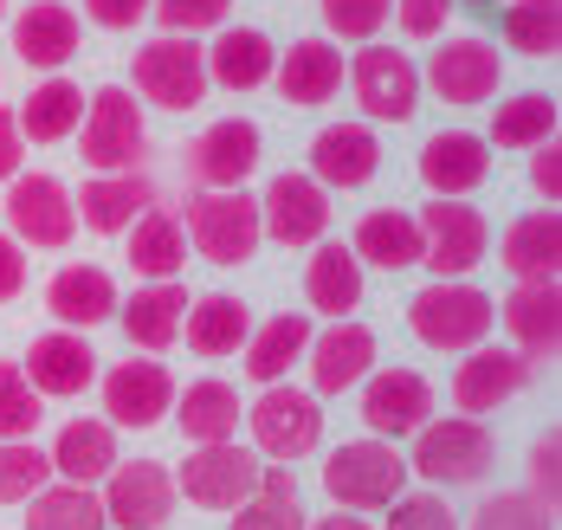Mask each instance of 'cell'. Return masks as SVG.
<instances>
[{
	"mask_svg": "<svg viewBox=\"0 0 562 530\" xmlns=\"http://www.w3.org/2000/svg\"><path fill=\"white\" fill-rule=\"evenodd\" d=\"M13 117H20V136L26 143H65L85 123V91L71 78H46V84H33V98Z\"/></svg>",
	"mask_w": 562,
	"mask_h": 530,
	"instance_id": "38",
	"label": "cell"
},
{
	"mask_svg": "<svg viewBox=\"0 0 562 530\" xmlns=\"http://www.w3.org/2000/svg\"><path fill=\"white\" fill-rule=\"evenodd\" d=\"M20 530H111L104 525V498L98 485H40L26 498V525Z\"/></svg>",
	"mask_w": 562,
	"mask_h": 530,
	"instance_id": "40",
	"label": "cell"
},
{
	"mask_svg": "<svg viewBox=\"0 0 562 530\" xmlns=\"http://www.w3.org/2000/svg\"><path fill=\"white\" fill-rule=\"evenodd\" d=\"M181 337L188 350L221 362V356H239V343L252 337V311L239 304L233 292H207V297H188V317H181Z\"/></svg>",
	"mask_w": 562,
	"mask_h": 530,
	"instance_id": "34",
	"label": "cell"
},
{
	"mask_svg": "<svg viewBox=\"0 0 562 530\" xmlns=\"http://www.w3.org/2000/svg\"><path fill=\"white\" fill-rule=\"evenodd\" d=\"M311 395L324 402V395H349L369 369H375V330L369 324H356V317H337L330 330H311Z\"/></svg>",
	"mask_w": 562,
	"mask_h": 530,
	"instance_id": "21",
	"label": "cell"
},
{
	"mask_svg": "<svg viewBox=\"0 0 562 530\" xmlns=\"http://www.w3.org/2000/svg\"><path fill=\"white\" fill-rule=\"evenodd\" d=\"M259 227L279 246H317V239L330 234V188H317L304 169L272 176L266 194H259Z\"/></svg>",
	"mask_w": 562,
	"mask_h": 530,
	"instance_id": "17",
	"label": "cell"
},
{
	"mask_svg": "<svg viewBox=\"0 0 562 530\" xmlns=\"http://www.w3.org/2000/svg\"><path fill=\"white\" fill-rule=\"evenodd\" d=\"M498 324L510 330V350L524 362H557L562 350V285L557 279H517L498 304Z\"/></svg>",
	"mask_w": 562,
	"mask_h": 530,
	"instance_id": "18",
	"label": "cell"
},
{
	"mask_svg": "<svg viewBox=\"0 0 562 530\" xmlns=\"http://www.w3.org/2000/svg\"><path fill=\"white\" fill-rule=\"evenodd\" d=\"M498 259H505L510 279H557L562 272V214H524L510 221L498 239Z\"/></svg>",
	"mask_w": 562,
	"mask_h": 530,
	"instance_id": "36",
	"label": "cell"
},
{
	"mask_svg": "<svg viewBox=\"0 0 562 530\" xmlns=\"http://www.w3.org/2000/svg\"><path fill=\"white\" fill-rule=\"evenodd\" d=\"M465 530H557V518H550L530 492H492V498L472 511Z\"/></svg>",
	"mask_w": 562,
	"mask_h": 530,
	"instance_id": "45",
	"label": "cell"
},
{
	"mask_svg": "<svg viewBox=\"0 0 562 530\" xmlns=\"http://www.w3.org/2000/svg\"><path fill=\"white\" fill-rule=\"evenodd\" d=\"M530 498L557 518L562 511V433H537V447H530Z\"/></svg>",
	"mask_w": 562,
	"mask_h": 530,
	"instance_id": "48",
	"label": "cell"
},
{
	"mask_svg": "<svg viewBox=\"0 0 562 530\" xmlns=\"http://www.w3.org/2000/svg\"><path fill=\"white\" fill-rule=\"evenodd\" d=\"M342 46L337 40H291L272 65V84H279L284 104H297V111H324L330 98L342 91Z\"/></svg>",
	"mask_w": 562,
	"mask_h": 530,
	"instance_id": "24",
	"label": "cell"
},
{
	"mask_svg": "<svg viewBox=\"0 0 562 530\" xmlns=\"http://www.w3.org/2000/svg\"><path fill=\"white\" fill-rule=\"evenodd\" d=\"M452 7H459V0H394L389 13L401 20V33H407V40H440V33H447V20H452Z\"/></svg>",
	"mask_w": 562,
	"mask_h": 530,
	"instance_id": "50",
	"label": "cell"
},
{
	"mask_svg": "<svg viewBox=\"0 0 562 530\" xmlns=\"http://www.w3.org/2000/svg\"><path fill=\"white\" fill-rule=\"evenodd\" d=\"M362 266H356V252L342 246V239H317L311 246V266H304V304L317 311V317H356V304H362Z\"/></svg>",
	"mask_w": 562,
	"mask_h": 530,
	"instance_id": "32",
	"label": "cell"
},
{
	"mask_svg": "<svg viewBox=\"0 0 562 530\" xmlns=\"http://www.w3.org/2000/svg\"><path fill=\"white\" fill-rule=\"evenodd\" d=\"M98 498L111 530H162L175 518V472L162 460H116Z\"/></svg>",
	"mask_w": 562,
	"mask_h": 530,
	"instance_id": "12",
	"label": "cell"
},
{
	"mask_svg": "<svg viewBox=\"0 0 562 530\" xmlns=\"http://www.w3.org/2000/svg\"><path fill=\"white\" fill-rule=\"evenodd\" d=\"M311 518L297 511V478L284 466H259V485L246 505H233V530H304Z\"/></svg>",
	"mask_w": 562,
	"mask_h": 530,
	"instance_id": "41",
	"label": "cell"
},
{
	"mask_svg": "<svg viewBox=\"0 0 562 530\" xmlns=\"http://www.w3.org/2000/svg\"><path fill=\"white\" fill-rule=\"evenodd\" d=\"M407 440H414V453H401L407 478H427V485H479L485 472L498 466V433L485 420H472V414L427 420Z\"/></svg>",
	"mask_w": 562,
	"mask_h": 530,
	"instance_id": "2",
	"label": "cell"
},
{
	"mask_svg": "<svg viewBox=\"0 0 562 530\" xmlns=\"http://www.w3.org/2000/svg\"><path fill=\"white\" fill-rule=\"evenodd\" d=\"M349 91L362 104V123H407L420 111V65L382 40H369L349 59Z\"/></svg>",
	"mask_w": 562,
	"mask_h": 530,
	"instance_id": "11",
	"label": "cell"
},
{
	"mask_svg": "<svg viewBox=\"0 0 562 530\" xmlns=\"http://www.w3.org/2000/svg\"><path fill=\"white\" fill-rule=\"evenodd\" d=\"M324 492L337 511H389L394 498L407 492V460L394 440H342L337 453L324 460Z\"/></svg>",
	"mask_w": 562,
	"mask_h": 530,
	"instance_id": "4",
	"label": "cell"
},
{
	"mask_svg": "<svg viewBox=\"0 0 562 530\" xmlns=\"http://www.w3.org/2000/svg\"><path fill=\"white\" fill-rule=\"evenodd\" d=\"M562 123V104L550 91H510L505 104L492 111V149H537V143H550Z\"/></svg>",
	"mask_w": 562,
	"mask_h": 530,
	"instance_id": "39",
	"label": "cell"
},
{
	"mask_svg": "<svg viewBox=\"0 0 562 530\" xmlns=\"http://www.w3.org/2000/svg\"><path fill=\"white\" fill-rule=\"evenodd\" d=\"M78 143H85V162L91 176H123L149 156V123H143V104L130 84H104L91 91L85 104V123H78Z\"/></svg>",
	"mask_w": 562,
	"mask_h": 530,
	"instance_id": "6",
	"label": "cell"
},
{
	"mask_svg": "<svg viewBox=\"0 0 562 530\" xmlns=\"http://www.w3.org/2000/svg\"><path fill=\"white\" fill-rule=\"evenodd\" d=\"M349 252H356L362 272H369V266H375V272H407V266H420V221H414L407 207H375V214L356 221Z\"/></svg>",
	"mask_w": 562,
	"mask_h": 530,
	"instance_id": "31",
	"label": "cell"
},
{
	"mask_svg": "<svg viewBox=\"0 0 562 530\" xmlns=\"http://www.w3.org/2000/svg\"><path fill=\"white\" fill-rule=\"evenodd\" d=\"M20 292H26V246L13 234H0V304H13Z\"/></svg>",
	"mask_w": 562,
	"mask_h": 530,
	"instance_id": "53",
	"label": "cell"
},
{
	"mask_svg": "<svg viewBox=\"0 0 562 530\" xmlns=\"http://www.w3.org/2000/svg\"><path fill=\"white\" fill-rule=\"evenodd\" d=\"M304 162H311L304 176L317 181V188L356 194V188H369L375 169H382V136H375V123H362V117L324 123V129L311 136V156H304Z\"/></svg>",
	"mask_w": 562,
	"mask_h": 530,
	"instance_id": "16",
	"label": "cell"
},
{
	"mask_svg": "<svg viewBox=\"0 0 562 530\" xmlns=\"http://www.w3.org/2000/svg\"><path fill=\"white\" fill-rule=\"evenodd\" d=\"M420 266L434 272V279H472L479 266H485V246H492V227H485V214L472 207V201H427L420 214Z\"/></svg>",
	"mask_w": 562,
	"mask_h": 530,
	"instance_id": "8",
	"label": "cell"
},
{
	"mask_svg": "<svg viewBox=\"0 0 562 530\" xmlns=\"http://www.w3.org/2000/svg\"><path fill=\"white\" fill-rule=\"evenodd\" d=\"M149 13L162 20V33L194 40V33H221L226 13H233V0H149Z\"/></svg>",
	"mask_w": 562,
	"mask_h": 530,
	"instance_id": "47",
	"label": "cell"
},
{
	"mask_svg": "<svg viewBox=\"0 0 562 530\" xmlns=\"http://www.w3.org/2000/svg\"><path fill=\"white\" fill-rule=\"evenodd\" d=\"M530 188H537V194H543L550 207L562 201V143H557V136L530 149Z\"/></svg>",
	"mask_w": 562,
	"mask_h": 530,
	"instance_id": "52",
	"label": "cell"
},
{
	"mask_svg": "<svg viewBox=\"0 0 562 530\" xmlns=\"http://www.w3.org/2000/svg\"><path fill=\"white\" fill-rule=\"evenodd\" d=\"M530 388V362L517 350H498V343H479V350L459 356V369H452V408L459 414H498L510 395H524Z\"/></svg>",
	"mask_w": 562,
	"mask_h": 530,
	"instance_id": "20",
	"label": "cell"
},
{
	"mask_svg": "<svg viewBox=\"0 0 562 530\" xmlns=\"http://www.w3.org/2000/svg\"><path fill=\"white\" fill-rule=\"evenodd\" d=\"M201 53H207V84L239 91V98L259 91V84H272V65H279V46H272L266 26H233V20H226Z\"/></svg>",
	"mask_w": 562,
	"mask_h": 530,
	"instance_id": "26",
	"label": "cell"
},
{
	"mask_svg": "<svg viewBox=\"0 0 562 530\" xmlns=\"http://www.w3.org/2000/svg\"><path fill=\"white\" fill-rule=\"evenodd\" d=\"M46 460H53V478H65V485H104V472L116 466V427L111 420H65Z\"/></svg>",
	"mask_w": 562,
	"mask_h": 530,
	"instance_id": "35",
	"label": "cell"
},
{
	"mask_svg": "<svg viewBox=\"0 0 562 530\" xmlns=\"http://www.w3.org/2000/svg\"><path fill=\"white\" fill-rule=\"evenodd\" d=\"M175 427L188 447H221V440H239V388L221 382V375H201L188 388H175Z\"/></svg>",
	"mask_w": 562,
	"mask_h": 530,
	"instance_id": "28",
	"label": "cell"
},
{
	"mask_svg": "<svg viewBox=\"0 0 562 530\" xmlns=\"http://www.w3.org/2000/svg\"><path fill=\"white\" fill-rule=\"evenodd\" d=\"M175 408V375L162 356H123L116 369H104V420L111 427H162Z\"/></svg>",
	"mask_w": 562,
	"mask_h": 530,
	"instance_id": "14",
	"label": "cell"
},
{
	"mask_svg": "<svg viewBox=\"0 0 562 530\" xmlns=\"http://www.w3.org/2000/svg\"><path fill=\"white\" fill-rule=\"evenodd\" d=\"M311 317H297V311H284V317H266L246 343H239V356H246V382H259V388H272V382H284L297 362H304V350H311Z\"/></svg>",
	"mask_w": 562,
	"mask_h": 530,
	"instance_id": "33",
	"label": "cell"
},
{
	"mask_svg": "<svg viewBox=\"0 0 562 530\" xmlns=\"http://www.w3.org/2000/svg\"><path fill=\"white\" fill-rule=\"evenodd\" d=\"M304 530H375L362 511H330V518H317V525H304Z\"/></svg>",
	"mask_w": 562,
	"mask_h": 530,
	"instance_id": "55",
	"label": "cell"
},
{
	"mask_svg": "<svg viewBox=\"0 0 562 530\" xmlns=\"http://www.w3.org/2000/svg\"><path fill=\"white\" fill-rule=\"evenodd\" d=\"M136 104H156V111H175V117H188V111H201V98H207V53H201V40H181V33H156L149 46H136Z\"/></svg>",
	"mask_w": 562,
	"mask_h": 530,
	"instance_id": "5",
	"label": "cell"
},
{
	"mask_svg": "<svg viewBox=\"0 0 562 530\" xmlns=\"http://www.w3.org/2000/svg\"><path fill=\"white\" fill-rule=\"evenodd\" d=\"M85 20L104 33H136L149 20V0H85Z\"/></svg>",
	"mask_w": 562,
	"mask_h": 530,
	"instance_id": "51",
	"label": "cell"
},
{
	"mask_svg": "<svg viewBox=\"0 0 562 530\" xmlns=\"http://www.w3.org/2000/svg\"><path fill=\"white\" fill-rule=\"evenodd\" d=\"M7 234L20 246H71L78 234V207H71V188L46 169H20L7 181Z\"/></svg>",
	"mask_w": 562,
	"mask_h": 530,
	"instance_id": "13",
	"label": "cell"
},
{
	"mask_svg": "<svg viewBox=\"0 0 562 530\" xmlns=\"http://www.w3.org/2000/svg\"><path fill=\"white\" fill-rule=\"evenodd\" d=\"M46 311L58 317V330H98L116 317V279L104 266H58L46 285Z\"/></svg>",
	"mask_w": 562,
	"mask_h": 530,
	"instance_id": "29",
	"label": "cell"
},
{
	"mask_svg": "<svg viewBox=\"0 0 562 530\" xmlns=\"http://www.w3.org/2000/svg\"><path fill=\"white\" fill-rule=\"evenodd\" d=\"M246 427H252V453H259V460L291 466V460L317 453V440H324V408H317L311 388L272 382V388L246 408Z\"/></svg>",
	"mask_w": 562,
	"mask_h": 530,
	"instance_id": "7",
	"label": "cell"
},
{
	"mask_svg": "<svg viewBox=\"0 0 562 530\" xmlns=\"http://www.w3.org/2000/svg\"><path fill=\"white\" fill-rule=\"evenodd\" d=\"M71 207H78V227H91V234H130V221L156 207V188H149L143 169L91 176L78 194H71Z\"/></svg>",
	"mask_w": 562,
	"mask_h": 530,
	"instance_id": "30",
	"label": "cell"
},
{
	"mask_svg": "<svg viewBox=\"0 0 562 530\" xmlns=\"http://www.w3.org/2000/svg\"><path fill=\"white\" fill-rule=\"evenodd\" d=\"M181 214H188L181 234H188V246H194L207 266H246V259L266 246L259 201H252L246 188H194Z\"/></svg>",
	"mask_w": 562,
	"mask_h": 530,
	"instance_id": "3",
	"label": "cell"
},
{
	"mask_svg": "<svg viewBox=\"0 0 562 530\" xmlns=\"http://www.w3.org/2000/svg\"><path fill=\"white\" fill-rule=\"evenodd\" d=\"M20 162H26V136H20V117H13V111H0V181L20 176Z\"/></svg>",
	"mask_w": 562,
	"mask_h": 530,
	"instance_id": "54",
	"label": "cell"
},
{
	"mask_svg": "<svg viewBox=\"0 0 562 530\" xmlns=\"http://www.w3.org/2000/svg\"><path fill=\"white\" fill-rule=\"evenodd\" d=\"M317 7H324L330 40H356V46H369V40L389 26V7H394V0H317Z\"/></svg>",
	"mask_w": 562,
	"mask_h": 530,
	"instance_id": "46",
	"label": "cell"
},
{
	"mask_svg": "<svg viewBox=\"0 0 562 530\" xmlns=\"http://www.w3.org/2000/svg\"><path fill=\"white\" fill-rule=\"evenodd\" d=\"M123 246H130V272L149 279V285H156V279H181V266H188V234H181V221L162 214V207L136 214L130 234H123Z\"/></svg>",
	"mask_w": 562,
	"mask_h": 530,
	"instance_id": "37",
	"label": "cell"
},
{
	"mask_svg": "<svg viewBox=\"0 0 562 530\" xmlns=\"http://www.w3.org/2000/svg\"><path fill=\"white\" fill-rule=\"evenodd\" d=\"M472 7H498V0H472Z\"/></svg>",
	"mask_w": 562,
	"mask_h": 530,
	"instance_id": "56",
	"label": "cell"
},
{
	"mask_svg": "<svg viewBox=\"0 0 562 530\" xmlns=\"http://www.w3.org/2000/svg\"><path fill=\"white\" fill-rule=\"evenodd\" d=\"M259 466H266V460H259L252 447H239V440L188 447V460L175 472V498H188V505H201V511H233V505L252 498Z\"/></svg>",
	"mask_w": 562,
	"mask_h": 530,
	"instance_id": "9",
	"label": "cell"
},
{
	"mask_svg": "<svg viewBox=\"0 0 562 530\" xmlns=\"http://www.w3.org/2000/svg\"><path fill=\"white\" fill-rule=\"evenodd\" d=\"M505 46L524 59H557L562 46V0H510L505 7Z\"/></svg>",
	"mask_w": 562,
	"mask_h": 530,
	"instance_id": "42",
	"label": "cell"
},
{
	"mask_svg": "<svg viewBox=\"0 0 562 530\" xmlns=\"http://www.w3.org/2000/svg\"><path fill=\"white\" fill-rule=\"evenodd\" d=\"M420 181L440 194V201H465L492 181V143L472 136V129H440L420 143Z\"/></svg>",
	"mask_w": 562,
	"mask_h": 530,
	"instance_id": "23",
	"label": "cell"
},
{
	"mask_svg": "<svg viewBox=\"0 0 562 530\" xmlns=\"http://www.w3.org/2000/svg\"><path fill=\"white\" fill-rule=\"evenodd\" d=\"M498 84H505V59H498V46L479 40V33H452L447 46L427 59V71H420V91H434L440 104H459V111L492 104Z\"/></svg>",
	"mask_w": 562,
	"mask_h": 530,
	"instance_id": "10",
	"label": "cell"
},
{
	"mask_svg": "<svg viewBox=\"0 0 562 530\" xmlns=\"http://www.w3.org/2000/svg\"><path fill=\"white\" fill-rule=\"evenodd\" d=\"M389 530H459V518H452V505L427 485V492H401L389 505Z\"/></svg>",
	"mask_w": 562,
	"mask_h": 530,
	"instance_id": "49",
	"label": "cell"
},
{
	"mask_svg": "<svg viewBox=\"0 0 562 530\" xmlns=\"http://www.w3.org/2000/svg\"><path fill=\"white\" fill-rule=\"evenodd\" d=\"M40 485H53V460L33 440H0V505H26Z\"/></svg>",
	"mask_w": 562,
	"mask_h": 530,
	"instance_id": "43",
	"label": "cell"
},
{
	"mask_svg": "<svg viewBox=\"0 0 562 530\" xmlns=\"http://www.w3.org/2000/svg\"><path fill=\"white\" fill-rule=\"evenodd\" d=\"M78 40H85V26H78V13L65 0H33V7L13 13V53L33 65V71L71 65L78 59Z\"/></svg>",
	"mask_w": 562,
	"mask_h": 530,
	"instance_id": "27",
	"label": "cell"
},
{
	"mask_svg": "<svg viewBox=\"0 0 562 530\" xmlns=\"http://www.w3.org/2000/svg\"><path fill=\"white\" fill-rule=\"evenodd\" d=\"M40 420H46V402L26 382V369L20 362H0V440H33Z\"/></svg>",
	"mask_w": 562,
	"mask_h": 530,
	"instance_id": "44",
	"label": "cell"
},
{
	"mask_svg": "<svg viewBox=\"0 0 562 530\" xmlns=\"http://www.w3.org/2000/svg\"><path fill=\"white\" fill-rule=\"evenodd\" d=\"M181 317H188V292L181 279H156V285H136L130 297H116V324L130 337L136 356H162L181 343Z\"/></svg>",
	"mask_w": 562,
	"mask_h": 530,
	"instance_id": "25",
	"label": "cell"
},
{
	"mask_svg": "<svg viewBox=\"0 0 562 530\" xmlns=\"http://www.w3.org/2000/svg\"><path fill=\"white\" fill-rule=\"evenodd\" d=\"M407 324H414V337L427 350L465 356V350H479V343H492L498 304H492V292H479L472 279H434L427 292H414Z\"/></svg>",
	"mask_w": 562,
	"mask_h": 530,
	"instance_id": "1",
	"label": "cell"
},
{
	"mask_svg": "<svg viewBox=\"0 0 562 530\" xmlns=\"http://www.w3.org/2000/svg\"><path fill=\"white\" fill-rule=\"evenodd\" d=\"M259 156H266L259 123L252 117H221L188 143V176L201 181V188H246V176L259 169Z\"/></svg>",
	"mask_w": 562,
	"mask_h": 530,
	"instance_id": "19",
	"label": "cell"
},
{
	"mask_svg": "<svg viewBox=\"0 0 562 530\" xmlns=\"http://www.w3.org/2000/svg\"><path fill=\"white\" fill-rule=\"evenodd\" d=\"M356 388H362V420H369L375 440H407V433H420L434 420V382L420 369H401V362L369 369Z\"/></svg>",
	"mask_w": 562,
	"mask_h": 530,
	"instance_id": "15",
	"label": "cell"
},
{
	"mask_svg": "<svg viewBox=\"0 0 562 530\" xmlns=\"http://www.w3.org/2000/svg\"><path fill=\"white\" fill-rule=\"evenodd\" d=\"M0 20H7V0H0Z\"/></svg>",
	"mask_w": 562,
	"mask_h": 530,
	"instance_id": "57",
	"label": "cell"
},
{
	"mask_svg": "<svg viewBox=\"0 0 562 530\" xmlns=\"http://www.w3.org/2000/svg\"><path fill=\"white\" fill-rule=\"evenodd\" d=\"M20 369L40 388V402H71V395H85L98 382L104 362L91 356L85 330H46V337H33V350L20 356Z\"/></svg>",
	"mask_w": 562,
	"mask_h": 530,
	"instance_id": "22",
	"label": "cell"
}]
</instances>
